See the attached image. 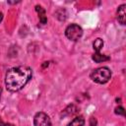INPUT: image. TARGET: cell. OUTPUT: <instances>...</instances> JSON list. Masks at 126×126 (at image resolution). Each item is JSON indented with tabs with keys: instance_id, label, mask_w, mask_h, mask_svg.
<instances>
[{
	"instance_id": "cell-1",
	"label": "cell",
	"mask_w": 126,
	"mask_h": 126,
	"mask_svg": "<svg viewBox=\"0 0 126 126\" xmlns=\"http://www.w3.org/2000/svg\"><path fill=\"white\" fill-rule=\"evenodd\" d=\"M32 77V70L28 66H18L7 71L5 85L9 92L15 93L22 90Z\"/></svg>"
},
{
	"instance_id": "cell-2",
	"label": "cell",
	"mask_w": 126,
	"mask_h": 126,
	"mask_svg": "<svg viewBox=\"0 0 126 126\" xmlns=\"http://www.w3.org/2000/svg\"><path fill=\"white\" fill-rule=\"evenodd\" d=\"M111 78V71L108 67H99L91 73V79L97 84H105Z\"/></svg>"
},
{
	"instance_id": "cell-3",
	"label": "cell",
	"mask_w": 126,
	"mask_h": 126,
	"mask_svg": "<svg viewBox=\"0 0 126 126\" xmlns=\"http://www.w3.org/2000/svg\"><path fill=\"white\" fill-rule=\"evenodd\" d=\"M65 35L67 36L68 39L72 41H77L83 35V29L77 24H71L66 28Z\"/></svg>"
},
{
	"instance_id": "cell-4",
	"label": "cell",
	"mask_w": 126,
	"mask_h": 126,
	"mask_svg": "<svg viewBox=\"0 0 126 126\" xmlns=\"http://www.w3.org/2000/svg\"><path fill=\"white\" fill-rule=\"evenodd\" d=\"M33 125L34 126H52L49 116L42 111H39L34 115Z\"/></svg>"
},
{
	"instance_id": "cell-5",
	"label": "cell",
	"mask_w": 126,
	"mask_h": 126,
	"mask_svg": "<svg viewBox=\"0 0 126 126\" xmlns=\"http://www.w3.org/2000/svg\"><path fill=\"white\" fill-rule=\"evenodd\" d=\"M116 15H117L118 22L121 25L124 26L126 24V4H122V5H120L118 7L117 12H116Z\"/></svg>"
},
{
	"instance_id": "cell-6",
	"label": "cell",
	"mask_w": 126,
	"mask_h": 126,
	"mask_svg": "<svg viewBox=\"0 0 126 126\" xmlns=\"http://www.w3.org/2000/svg\"><path fill=\"white\" fill-rule=\"evenodd\" d=\"M35 11L38 14V18H39V22L42 25H45L47 23V18H46V13L45 10L40 6V5H35Z\"/></svg>"
},
{
	"instance_id": "cell-7",
	"label": "cell",
	"mask_w": 126,
	"mask_h": 126,
	"mask_svg": "<svg viewBox=\"0 0 126 126\" xmlns=\"http://www.w3.org/2000/svg\"><path fill=\"white\" fill-rule=\"evenodd\" d=\"M78 107L75 105V104H69L61 113L62 116H71V115H74L78 112Z\"/></svg>"
},
{
	"instance_id": "cell-8",
	"label": "cell",
	"mask_w": 126,
	"mask_h": 126,
	"mask_svg": "<svg viewBox=\"0 0 126 126\" xmlns=\"http://www.w3.org/2000/svg\"><path fill=\"white\" fill-rule=\"evenodd\" d=\"M92 59L95 62V63H100V62H104V61H108L110 59L109 56L105 55V54H101L100 52H94L92 56Z\"/></svg>"
},
{
	"instance_id": "cell-9",
	"label": "cell",
	"mask_w": 126,
	"mask_h": 126,
	"mask_svg": "<svg viewBox=\"0 0 126 126\" xmlns=\"http://www.w3.org/2000/svg\"><path fill=\"white\" fill-rule=\"evenodd\" d=\"M85 125V118L80 115V116H76L67 126H84Z\"/></svg>"
},
{
	"instance_id": "cell-10",
	"label": "cell",
	"mask_w": 126,
	"mask_h": 126,
	"mask_svg": "<svg viewBox=\"0 0 126 126\" xmlns=\"http://www.w3.org/2000/svg\"><path fill=\"white\" fill-rule=\"evenodd\" d=\"M102 46H103V40H102L100 37H97V38H95V39L94 40V42H93V47H94V49L95 52H99L100 49L102 48Z\"/></svg>"
},
{
	"instance_id": "cell-11",
	"label": "cell",
	"mask_w": 126,
	"mask_h": 126,
	"mask_svg": "<svg viewBox=\"0 0 126 126\" xmlns=\"http://www.w3.org/2000/svg\"><path fill=\"white\" fill-rule=\"evenodd\" d=\"M114 112H115V114H117V115L125 116V110H124V107H122V106H120V105L117 106V107L115 108Z\"/></svg>"
},
{
	"instance_id": "cell-12",
	"label": "cell",
	"mask_w": 126,
	"mask_h": 126,
	"mask_svg": "<svg viewBox=\"0 0 126 126\" xmlns=\"http://www.w3.org/2000/svg\"><path fill=\"white\" fill-rule=\"evenodd\" d=\"M97 125V120L95 117H91L90 118V126H96Z\"/></svg>"
},
{
	"instance_id": "cell-13",
	"label": "cell",
	"mask_w": 126,
	"mask_h": 126,
	"mask_svg": "<svg viewBox=\"0 0 126 126\" xmlns=\"http://www.w3.org/2000/svg\"><path fill=\"white\" fill-rule=\"evenodd\" d=\"M0 126H14V125L11 124V123H4V122L0 119Z\"/></svg>"
},
{
	"instance_id": "cell-14",
	"label": "cell",
	"mask_w": 126,
	"mask_h": 126,
	"mask_svg": "<svg viewBox=\"0 0 126 126\" xmlns=\"http://www.w3.org/2000/svg\"><path fill=\"white\" fill-rule=\"evenodd\" d=\"M48 64H49V62H43V64H42V68H45L46 66H48Z\"/></svg>"
},
{
	"instance_id": "cell-15",
	"label": "cell",
	"mask_w": 126,
	"mask_h": 126,
	"mask_svg": "<svg viewBox=\"0 0 126 126\" xmlns=\"http://www.w3.org/2000/svg\"><path fill=\"white\" fill-rule=\"evenodd\" d=\"M9 4H17V3H20V1H17V2H11V1H8Z\"/></svg>"
},
{
	"instance_id": "cell-16",
	"label": "cell",
	"mask_w": 126,
	"mask_h": 126,
	"mask_svg": "<svg viewBox=\"0 0 126 126\" xmlns=\"http://www.w3.org/2000/svg\"><path fill=\"white\" fill-rule=\"evenodd\" d=\"M2 19H3V13H2V12H0V22L2 21Z\"/></svg>"
}]
</instances>
